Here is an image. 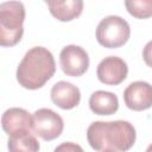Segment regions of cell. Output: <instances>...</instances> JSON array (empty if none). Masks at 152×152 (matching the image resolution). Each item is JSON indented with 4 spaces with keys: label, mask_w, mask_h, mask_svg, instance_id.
<instances>
[{
    "label": "cell",
    "mask_w": 152,
    "mask_h": 152,
    "mask_svg": "<svg viewBox=\"0 0 152 152\" xmlns=\"http://www.w3.org/2000/svg\"><path fill=\"white\" fill-rule=\"evenodd\" d=\"M137 133L128 121H94L87 129V139L96 152H126L135 142Z\"/></svg>",
    "instance_id": "6da1fadb"
},
{
    "label": "cell",
    "mask_w": 152,
    "mask_h": 152,
    "mask_svg": "<svg viewBox=\"0 0 152 152\" xmlns=\"http://www.w3.org/2000/svg\"><path fill=\"white\" fill-rule=\"evenodd\" d=\"M56 63L52 53L43 48L34 46L30 49L17 68L18 83L30 90L42 88L55 74Z\"/></svg>",
    "instance_id": "7a4b0ae2"
},
{
    "label": "cell",
    "mask_w": 152,
    "mask_h": 152,
    "mask_svg": "<svg viewBox=\"0 0 152 152\" xmlns=\"http://www.w3.org/2000/svg\"><path fill=\"white\" fill-rule=\"evenodd\" d=\"M25 7L20 1L0 4V45L13 46L18 44L24 33Z\"/></svg>",
    "instance_id": "3957f363"
},
{
    "label": "cell",
    "mask_w": 152,
    "mask_h": 152,
    "mask_svg": "<svg viewBox=\"0 0 152 152\" xmlns=\"http://www.w3.org/2000/svg\"><path fill=\"white\" fill-rule=\"evenodd\" d=\"M131 36L128 23L118 15L103 18L96 28V39L100 45L108 49H116L127 43Z\"/></svg>",
    "instance_id": "277c9868"
},
{
    "label": "cell",
    "mask_w": 152,
    "mask_h": 152,
    "mask_svg": "<svg viewBox=\"0 0 152 152\" xmlns=\"http://www.w3.org/2000/svg\"><path fill=\"white\" fill-rule=\"evenodd\" d=\"M32 132L46 141L58 138L64 128L62 116L49 108L36 110L32 115Z\"/></svg>",
    "instance_id": "5b68a950"
},
{
    "label": "cell",
    "mask_w": 152,
    "mask_h": 152,
    "mask_svg": "<svg viewBox=\"0 0 152 152\" xmlns=\"http://www.w3.org/2000/svg\"><path fill=\"white\" fill-rule=\"evenodd\" d=\"M59 64L66 76H82L89 66L87 51L78 45H66L59 53Z\"/></svg>",
    "instance_id": "8992f818"
},
{
    "label": "cell",
    "mask_w": 152,
    "mask_h": 152,
    "mask_svg": "<svg viewBox=\"0 0 152 152\" xmlns=\"http://www.w3.org/2000/svg\"><path fill=\"white\" fill-rule=\"evenodd\" d=\"M128 74V66L124 59L116 56L103 58L97 65L96 75L100 82L107 86H118L124 82Z\"/></svg>",
    "instance_id": "52a82bcc"
},
{
    "label": "cell",
    "mask_w": 152,
    "mask_h": 152,
    "mask_svg": "<svg viewBox=\"0 0 152 152\" xmlns=\"http://www.w3.org/2000/svg\"><path fill=\"white\" fill-rule=\"evenodd\" d=\"M125 104L135 112L152 107V86L144 81L132 82L124 91Z\"/></svg>",
    "instance_id": "ba28073f"
},
{
    "label": "cell",
    "mask_w": 152,
    "mask_h": 152,
    "mask_svg": "<svg viewBox=\"0 0 152 152\" xmlns=\"http://www.w3.org/2000/svg\"><path fill=\"white\" fill-rule=\"evenodd\" d=\"M51 100L57 107L68 110L78 106L81 101V93L72 83L59 81L51 88Z\"/></svg>",
    "instance_id": "9c48e42d"
},
{
    "label": "cell",
    "mask_w": 152,
    "mask_h": 152,
    "mask_svg": "<svg viewBox=\"0 0 152 152\" xmlns=\"http://www.w3.org/2000/svg\"><path fill=\"white\" fill-rule=\"evenodd\" d=\"M32 124H33L32 115L23 108H17V107L10 108L5 110L1 116L2 129L8 135L23 129L32 131Z\"/></svg>",
    "instance_id": "30bf717a"
},
{
    "label": "cell",
    "mask_w": 152,
    "mask_h": 152,
    "mask_svg": "<svg viewBox=\"0 0 152 152\" xmlns=\"http://www.w3.org/2000/svg\"><path fill=\"white\" fill-rule=\"evenodd\" d=\"M89 108L96 115H112L119 108L118 96L110 91L97 90L90 95Z\"/></svg>",
    "instance_id": "8fae6325"
},
{
    "label": "cell",
    "mask_w": 152,
    "mask_h": 152,
    "mask_svg": "<svg viewBox=\"0 0 152 152\" xmlns=\"http://www.w3.org/2000/svg\"><path fill=\"white\" fill-rule=\"evenodd\" d=\"M52 17L59 21H70L80 17L83 10V1L66 0V1H46Z\"/></svg>",
    "instance_id": "7c38bea8"
},
{
    "label": "cell",
    "mask_w": 152,
    "mask_h": 152,
    "mask_svg": "<svg viewBox=\"0 0 152 152\" xmlns=\"http://www.w3.org/2000/svg\"><path fill=\"white\" fill-rule=\"evenodd\" d=\"M8 152H38L40 146L32 131L23 129L10 135L7 141Z\"/></svg>",
    "instance_id": "4fadbf2b"
},
{
    "label": "cell",
    "mask_w": 152,
    "mask_h": 152,
    "mask_svg": "<svg viewBox=\"0 0 152 152\" xmlns=\"http://www.w3.org/2000/svg\"><path fill=\"white\" fill-rule=\"evenodd\" d=\"M127 12L138 19L152 17V0H127L125 1Z\"/></svg>",
    "instance_id": "5bb4252c"
},
{
    "label": "cell",
    "mask_w": 152,
    "mask_h": 152,
    "mask_svg": "<svg viewBox=\"0 0 152 152\" xmlns=\"http://www.w3.org/2000/svg\"><path fill=\"white\" fill-rule=\"evenodd\" d=\"M53 152H84V151L78 144L66 141V142H62L61 145H58Z\"/></svg>",
    "instance_id": "9a60e30c"
},
{
    "label": "cell",
    "mask_w": 152,
    "mask_h": 152,
    "mask_svg": "<svg viewBox=\"0 0 152 152\" xmlns=\"http://www.w3.org/2000/svg\"><path fill=\"white\" fill-rule=\"evenodd\" d=\"M142 58H144V62L146 63V65L152 68V40H150L145 45V48L142 50Z\"/></svg>",
    "instance_id": "2e32d148"
},
{
    "label": "cell",
    "mask_w": 152,
    "mask_h": 152,
    "mask_svg": "<svg viewBox=\"0 0 152 152\" xmlns=\"http://www.w3.org/2000/svg\"><path fill=\"white\" fill-rule=\"evenodd\" d=\"M146 152H152V144H151V145H150V146L147 147V150H146Z\"/></svg>",
    "instance_id": "e0dca14e"
}]
</instances>
